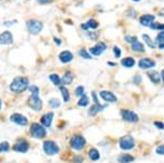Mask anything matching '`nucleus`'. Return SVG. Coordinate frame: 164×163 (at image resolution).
<instances>
[{"label": "nucleus", "mask_w": 164, "mask_h": 163, "mask_svg": "<svg viewBox=\"0 0 164 163\" xmlns=\"http://www.w3.org/2000/svg\"><path fill=\"white\" fill-rule=\"evenodd\" d=\"M131 48H133V51L136 52V53H143L145 52V46L139 41H136L135 43L131 44Z\"/></svg>", "instance_id": "nucleus-19"}, {"label": "nucleus", "mask_w": 164, "mask_h": 163, "mask_svg": "<svg viewBox=\"0 0 164 163\" xmlns=\"http://www.w3.org/2000/svg\"><path fill=\"white\" fill-rule=\"evenodd\" d=\"M155 41H157L159 44H163L164 43V31H161L159 34H158Z\"/></svg>", "instance_id": "nucleus-32"}, {"label": "nucleus", "mask_w": 164, "mask_h": 163, "mask_svg": "<svg viewBox=\"0 0 164 163\" xmlns=\"http://www.w3.org/2000/svg\"><path fill=\"white\" fill-rule=\"evenodd\" d=\"M70 146L75 150H82L85 146V139L82 136H75L70 140Z\"/></svg>", "instance_id": "nucleus-6"}, {"label": "nucleus", "mask_w": 164, "mask_h": 163, "mask_svg": "<svg viewBox=\"0 0 164 163\" xmlns=\"http://www.w3.org/2000/svg\"><path fill=\"white\" fill-rule=\"evenodd\" d=\"M72 59H73V55L69 51H64L59 54V60L61 62H64V64H68V62H70Z\"/></svg>", "instance_id": "nucleus-16"}, {"label": "nucleus", "mask_w": 164, "mask_h": 163, "mask_svg": "<svg viewBox=\"0 0 164 163\" xmlns=\"http://www.w3.org/2000/svg\"><path fill=\"white\" fill-rule=\"evenodd\" d=\"M114 55H115V57H121V48L119 47H117V46H114Z\"/></svg>", "instance_id": "nucleus-37"}, {"label": "nucleus", "mask_w": 164, "mask_h": 163, "mask_svg": "<svg viewBox=\"0 0 164 163\" xmlns=\"http://www.w3.org/2000/svg\"><path fill=\"white\" fill-rule=\"evenodd\" d=\"M15 22H17V20H14V21H9V22H5V25H7V27H10V25H12V23L14 24Z\"/></svg>", "instance_id": "nucleus-43"}, {"label": "nucleus", "mask_w": 164, "mask_h": 163, "mask_svg": "<svg viewBox=\"0 0 164 163\" xmlns=\"http://www.w3.org/2000/svg\"><path fill=\"white\" fill-rule=\"evenodd\" d=\"M119 147L123 150H130L135 147V139L133 137L128 135V136H124L119 140Z\"/></svg>", "instance_id": "nucleus-4"}, {"label": "nucleus", "mask_w": 164, "mask_h": 163, "mask_svg": "<svg viewBox=\"0 0 164 163\" xmlns=\"http://www.w3.org/2000/svg\"><path fill=\"white\" fill-rule=\"evenodd\" d=\"M89 157H90L91 160L96 161L100 159V153H99V151H97L96 149H91V150L89 151Z\"/></svg>", "instance_id": "nucleus-26"}, {"label": "nucleus", "mask_w": 164, "mask_h": 163, "mask_svg": "<svg viewBox=\"0 0 164 163\" xmlns=\"http://www.w3.org/2000/svg\"><path fill=\"white\" fill-rule=\"evenodd\" d=\"M10 118H11V120H12L13 123L20 125V126H25V125L27 124V117L23 116V115H21V114H12Z\"/></svg>", "instance_id": "nucleus-14"}, {"label": "nucleus", "mask_w": 164, "mask_h": 163, "mask_svg": "<svg viewBox=\"0 0 164 163\" xmlns=\"http://www.w3.org/2000/svg\"><path fill=\"white\" fill-rule=\"evenodd\" d=\"M125 40H126V42H128V43H135L136 41H138V39L136 37V36H129V35H127L125 37Z\"/></svg>", "instance_id": "nucleus-36"}, {"label": "nucleus", "mask_w": 164, "mask_h": 163, "mask_svg": "<svg viewBox=\"0 0 164 163\" xmlns=\"http://www.w3.org/2000/svg\"><path fill=\"white\" fill-rule=\"evenodd\" d=\"M155 152H157L158 154H160V156H164V144L158 147L157 150H155Z\"/></svg>", "instance_id": "nucleus-38"}, {"label": "nucleus", "mask_w": 164, "mask_h": 163, "mask_svg": "<svg viewBox=\"0 0 164 163\" xmlns=\"http://www.w3.org/2000/svg\"><path fill=\"white\" fill-rule=\"evenodd\" d=\"M154 125L157 126L158 128H159V129H164V124H163V123H161V122H155Z\"/></svg>", "instance_id": "nucleus-40"}, {"label": "nucleus", "mask_w": 164, "mask_h": 163, "mask_svg": "<svg viewBox=\"0 0 164 163\" xmlns=\"http://www.w3.org/2000/svg\"><path fill=\"white\" fill-rule=\"evenodd\" d=\"M105 51H106V44L103 43V42H100V43H97L95 46L90 48V53L94 56L102 55Z\"/></svg>", "instance_id": "nucleus-8"}, {"label": "nucleus", "mask_w": 164, "mask_h": 163, "mask_svg": "<svg viewBox=\"0 0 164 163\" xmlns=\"http://www.w3.org/2000/svg\"><path fill=\"white\" fill-rule=\"evenodd\" d=\"M73 81V74L71 71H67L65 74H64L63 77V80H61V82H63L64 84H66V86H69V84H71V82Z\"/></svg>", "instance_id": "nucleus-20"}, {"label": "nucleus", "mask_w": 164, "mask_h": 163, "mask_svg": "<svg viewBox=\"0 0 164 163\" xmlns=\"http://www.w3.org/2000/svg\"><path fill=\"white\" fill-rule=\"evenodd\" d=\"M13 43V36L11 32L5 31L0 34V45H10Z\"/></svg>", "instance_id": "nucleus-10"}, {"label": "nucleus", "mask_w": 164, "mask_h": 163, "mask_svg": "<svg viewBox=\"0 0 164 163\" xmlns=\"http://www.w3.org/2000/svg\"><path fill=\"white\" fill-rule=\"evenodd\" d=\"M76 94H77L78 96H83L84 95V88L83 86H78L77 89H76Z\"/></svg>", "instance_id": "nucleus-34"}, {"label": "nucleus", "mask_w": 164, "mask_h": 163, "mask_svg": "<svg viewBox=\"0 0 164 163\" xmlns=\"http://www.w3.org/2000/svg\"><path fill=\"white\" fill-rule=\"evenodd\" d=\"M154 15H145L140 18V24L143 27H151V24L154 22Z\"/></svg>", "instance_id": "nucleus-15"}, {"label": "nucleus", "mask_w": 164, "mask_h": 163, "mask_svg": "<svg viewBox=\"0 0 164 163\" xmlns=\"http://www.w3.org/2000/svg\"><path fill=\"white\" fill-rule=\"evenodd\" d=\"M60 92H61V94H63L64 101H65L66 103H67V102H69V100H70L69 91L66 89V86H60Z\"/></svg>", "instance_id": "nucleus-27"}, {"label": "nucleus", "mask_w": 164, "mask_h": 163, "mask_svg": "<svg viewBox=\"0 0 164 163\" xmlns=\"http://www.w3.org/2000/svg\"><path fill=\"white\" fill-rule=\"evenodd\" d=\"M54 119V113H46L45 115L42 117L41 122L45 127H49L51 125V122Z\"/></svg>", "instance_id": "nucleus-17"}, {"label": "nucleus", "mask_w": 164, "mask_h": 163, "mask_svg": "<svg viewBox=\"0 0 164 163\" xmlns=\"http://www.w3.org/2000/svg\"><path fill=\"white\" fill-rule=\"evenodd\" d=\"M138 66H139L141 69H151L155 66V61L154 60L150 59V58H141L138 62Z\"/></svg>", "instance_id": "nucleus-11"}, {"label": "nucleus", "mask_w": 164, "mask_h": 163, "mask_svg": "<svg viewBox=\"0 0 164 163\" xmlns=\"http://www.w3.org/2000/svg\"><path fill=\"white\" fill-rule=\"evenodd\" d=\"M97 27H99V23L93 19L89 20L85 24H81V29L83 30H89V29L93 30V29H97Z\"/></svg>", "instance_id": "nucleus-18"}, {"label": "nucleus", "mask_w": 164, "mask_h": 163, "mask_svg": "<svg viewBox=\"0 0 164 163\" xmlns=\"http://www.w3.org/2000/svg\"><path fill=\"white\" fill-rule=\"evenodd\" d=\"M31 135L34 138L41 139V138H44L46 136V129L42 125L37 124V123H34V124L31 125Z\"/></svg>", "instance_id": "nucleus-3"}, {"label": "nucleus", "mask_w": 164, "mask_h": 163, "mask_svg": "<svg viewBox=\"0 0 164 163\" xmlns=\"http://www.w3.org/2000/svg\"><path fill=\"white\" fill-rule=\"evenodd\" d=\"M90 103L89 101V98H88L87 95H83L81 98L79 100V102H78V105L79 106H82V107H84V106H88Z\"/></svg>", "instance_id": "nucleus-28"}, {"label": "nucleus", "mask_w": 164, "mask_h": 163, "mask_svg": "<svg viewBox=\"0 0 164 163\" xmlns=\"http://www.w3.org/2000/svg\"><path fill=\"white\" fill-rule=\"evenodd\" d=\"M100 96L103 98L104 101L109 102V103H115V102L117 101V98H116L115 94L112 93V92H109V91H101Z\"/></svg>", "instance_id": "nucleus-13"}, {"label": "nucleus", "mask_w": 164, "mask_h": 163, "mask_svg": "<svg viewBox=\"0 0 164 163\" xmlns=\"http://www.w3.org/2000/svg\"><path fill=\"white\" fill-rule=\"evenodd\" d=\"M43 149L45 153L48 154V156H54V154L58 153V151H59V147L57 146V144H55L51 140H47V141L44 142Z\"/></svg>", "instance_id": "nucleus-5"}, {"label": "nucleus", "mask_w": 164, "mask_h": 163, "mask_svg": "<svg viewBox=\"0 0 164 163\" xmlns=\"http://www.w3.org/2000/svg\"><path fill=\"white\" fill-rule=\"evenodd\" d=\"M121 117H123L124 120L126 122H129V123H137L139 120V117L136 113H133V111H129V110H121Z\"/></svg>", "instance_id": "nucleus-7"}, {"label": "nucleus", "mask_w": 164, "mask_h": 163, "mask_svg": "<svg viewBox=\"0 0 164 163\" xmlns=\"http://www.w3.org/2000/svg\"><path fill=\"white\" fill-rule=\"evenodd\" d=\"M161 77H162V80H163V82H164V70H162V72H161Z\"/></svg>", "instance_id": "nucleus-46"}, {"label": "nucleus", "mask_w": 164, "mask_h": 163, "mask_svg": "<svg viewBox=\"0 0 164 163\" xmlns=\"http://www.w3.org/2000/svg\"><path fill=\"white\" fill-rule=\"evenodd\" d=\"M79 55L81 56V57L85 58V59H91V55H90V54L88 53V52L85 51V49H80Z\"/></svg>", "instance_id": "nucleus-33"}, {"label": "nucleus", "mask_w": 164, "mask_h": 163, "mask_svg": "<svg viewBox=\"0 0 164 163\" xmlns=\"http://www.w3.org/2000/svg\"><path fill=\"white\" fill-rule=\"evenodd\" d=\"M37 1H39V3H41V5H46V3L51 2V0H37Z\"/></svg>", "instance_id": "nucleus-42"}, {"label": "nucleus", "mask_w": 164, "mask_h": 163, "mask_svg": "<svg viewBox=\"0 0 164 163\" xmlns=\"http://www.w3.org/2000/svg\"><path fill=\"white\" fill-rule=\"evenodd\" d=\"M149 78H150V80H151L153 83H155V84H158L160 82V80H161V76H160L159 73H158L157 71H153V72H150L149 74Z\"/></svg>", "instance_id": "nucleus-24"}, {"label": "nucleus", "mask_w": 164, "mask_h": 163, "mask_svg": "<svg viewBox=\"0 0 164 163\" xmlns=\"http://www.w3.org/2000/svg\"><path fill=\"white\" fill-rule=\"evenodd\" d=\"M133 82L137 83V84H139L140 82H141V77H140V76H136V77L133 78Z\"/></svg>", "instance_id": "nucleus-41"}, {"label": "nucleus", "mask_w": 164, "mask_h": 163, "mask_svg": "<svg viewBox=\"0 0 164 163\" xmlns=\"http://www.w3.org/2000/svg\"><path fill=\"white\" fill-rule=\"evenodd\" d=\"M48 103H49V105H51V107H54V108H57V107H59V106H60V102L58 101L57 98H51Z\"/></svg>", "instance_id": "nucleus-30"}, {"label": "nucleus", "mask_w": 164, "mask_h": 163, "mask_svg": "<svg viewBox=\"0 0 164 163\" xmlns=\"http://www.w3.org/2000/svg\"><path fill=\"white\" fill-rule=\"evenodd\" d=\"M49 79H51V81L54 82V84H56V86H61V80H60V78L58 77V74H55V73L51 74V76H49Z\"/></svg>", "instance_id": "nucleus-29"}, {"label": "nucleus", "mask_w": 164, "mask_h": 163, "mask_svg": "<svg viewBox=\"0 0 164 163\" xmlns=\"http://www.w3.org/2000/svg\"><path fill=\"white\" fill-rule=\"evenodd\" d=\"M29 104L31 106V108H33L34 111H41L43 107V102L39 96L32 95L29 100Z\"/></svg>", "instance_id": "nucleus-9"}, {"label": "nucleus", "mask_w": 164, "mask_h": 163, "mask_svg": "<svg viewBox=\"0 0 164 163\" xmlns=\"http://www.w3.org/2000/svg\"><path fill=\"white\" fill-rule=\"evenodd\" d=\"M88 35H89V37L92 40V41H94V40H96L97 36H99V33H97V32H94V33H90V32H89V34H88Z\"/></svg>", "instance_id": "nucleus-39"}, {"label": "nucleus", "mask_w": 164, "mask_h": 163, "mask_svg": "<svg viewBox=\"0 0 164 163\" xmlns=\"http://www.w3.org/2000/svg\"><path fill=\"white\" fill-rule=\"evenodd\" d=\"M159 48H160V49H164V43L163 44H159Z\"/></svg>", "instance_id": "nucleus-45"}, {"label": "nucleus", "mask_w": 164, "mask_h": 163, "mask_svg": "<svg viewBox=\"0 0 164 163\" xmlns=\"http://www.w3.org/2000/svg\"><path fill=\"white\" fill-rule=\"evenodd\" d=\"M14 150L18 152H21V153H25V152L29 150V144L23 139L19 140V141L14 144Z\"/></svg>", "instance_id": "nucleus-12"}, {"label": "nucleus", "mask_w": 164, "mask_h": 163, "mask_svg": "<svg viewBox=\"0 0 164 163\" xmlns=\"http://www.w3.org/2000/svg\"><path fill=\"white\" fill-rule=\"evenodd\" d=\"M29 86V80L24 77H17L10 84V90L14 93H21Z\"/></svg>", "instance_id": "nucleus-1"}, {"label": "nucleus", "mask_w": 164, "mask_h": 163, "mask_svg": "<svg viewBox=\"0 0 164 163\" xmlns=\"http://www.w3.org/2000/svg\"><path fill=\"white\" fill-rule=\"evenodd\" d=\"M55 43L57 44V45H60L61 42H60V40H59V39H56V37H55Z\"/></svg>", "instance_id": "nucleus-44"}, {"label": "nucleus", "mask_w": 164, "mask_h": 163, "mask_svg": "<svg viewBox=\"0 0 164 163\" xmlns=\"http://www.w3.org/2000/svg\"><path fill=\"white\" fill-rule=\"evenodd\" d=\"M142 39L145 40V42L148 44V46H149L150 48H155V46H157V45H155V43H154L153 41H152L151 37H150V36L148 35V34H143V35H142Z\"/></svg>", "instance_id": "nucleus-25"}, {"label": "nucleus", "mask_w": 164, "mask_h": 163, "mask_svg": "<svg viewBox=\"0 0 164 163\" xmlns=\"http://www.w3.org/2000/svg\"><path fill=\"white\" fill-rule=\"evenodd\" d=\"M0 108H1V101H0Z\"/></svg>", "instance_id": "nucleus-49"}, {"label": "nucleus", "mask_w": 164, "mask_h": 163, "mask_svg": "<svg viewBox=\"0 0 164 163\" xmlns=\"http://www.w3.org/2000/svg\"><path fill=\"white\" fill-rule=\"evenodd\" d=\"M29 90H30V92H31L33 95H35V96H39V89L37 88L36 86H31L29 88Z\"/></svg>", "instance_id": "nucleus-31"}, {"label": "nucleus", "mask_w": 164, "mask_h": 163, "mask_svg": "<svg viewBox=\"0 0 164 163\" xmlns=\"http://www.w3.org/2000/svg\"><path fill=\"white\" fill-rule=\"evenodd\" d=\"M9 150V144L7 141L2 142V144H0V152L2 151H8Z\"/></svg>", "instance_id": "nucleus-35"}, {"label": "nucleus", "mask_w": 164, "mask_h": 163, "mask_svg": "<svg viewBox=\"0 0 164 163\" xmlns=\"http://www.w3.org/2000/svg\"><path fill=\"white\" fill-rule=\"evenodd\" d=\"M107 64H109V65H111V66H115V64H114V62H107Z\"/></svg>", "instance_id": "nucleus-47"}, {"label": "nucleus", "mask_w": 164, "mask_h": 163, "mask_svg": "<svg viewBox=\"0 0 164 163\" xmlns=\"http://www.w3.org/2000/svg\"><path fill=\"white\" fill-rule=\"evenodd\" d=\"M104 107H105V106L101 105V104H94V105H92L91 107H90L89 115H91V116L96 115V114L100 112V111H103Z\"/></svg>", "instance_id": "nucleus-21"}, {"label": "nucleus", "mask_w": 164, "mask_h": 163, "mask_svg": "<svg viewBox=\"0 0 164 163\" xmlns=\"http://www.w3.org/2000/svg\"><path fill=\"white\" fill-rule=\"evenodd\" d=\"M133 160H135V158L129 156V154H121V156L118 157V159H117V161H118L119 163H130V162H133Z\"/></svg>", "instance_id": "nucleus-23"}, {"label": "nucleus", "mask_w": 164, "mask_h": 163, "mask_svg": "<svg viewBox=\"0 0 164 163\" xmlns=\"http://www.w3.org/2000/svg\"><path fill=\"white\" fill-rule=\"evenodd\" d=\"M136 64L135 59H133V57H127V58H124L123 60H121V65L124 66L125 68H131L133 67Z\"/></svg>", "instance_id": "nucleus-22"}, {"label": "nucleus", "mask_w": 164, "mask_h": 163, "mask_svg": "<svg viewBox=\"0 0 164 163\" xmlns=\"http://www.w3.org/2000/svg\"><path fill=\"white\" fill-rule=\"evenodd\" d=\"M133 1H140V0H133Z\"/></svg>", "instance_id": "nucleus-48"}, {"label": "nucleus", "mask_w": 164, "mask_h": 163, "mask_svg": "<svg viewBox=\"0 0 164 163\" xmlns=\"http://www.w3.org/2000/svg\"><path fill=\"white\" fill-rule=\"evenodd\" d=\"M27 25L29 32L31 34H33V35H36V34L41 33L42 30H43V23L37 21V20H29Z\"/></svg>", "instance_id": "nucleus-2"}]
</instances>
